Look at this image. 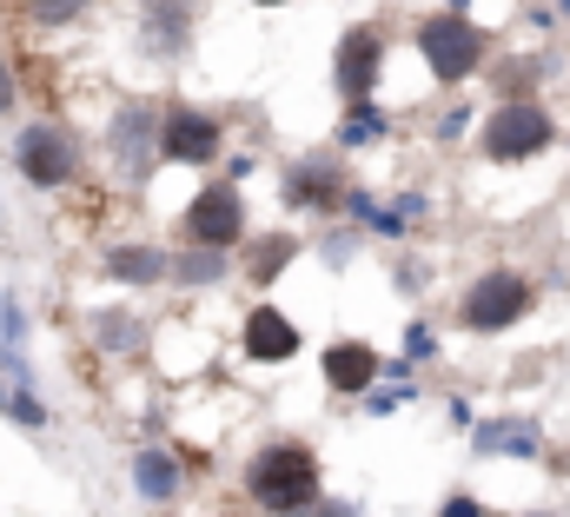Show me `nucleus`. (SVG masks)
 <instances>
[{
    "label": "nucleus",
    "instance_id": "obj_1",
    "mask_svg": "<svg viewBox=\"0 0 570 517\" xmlns=\"http://www.w3.org/2000/svg\"><path fill=\"white\" fill-rule=\"evenodd\" d=\"M318 458L305 445H266L246 465V498L266 517H312L318 511Z\"/></svg>",
    "mask_w": 570,
    "mask_h": 517
},
{
    "label": "nucleus",
    "instance_id": "obj_2",
    "mask_svg": "<svg viewBox=\"0 0 570 517\" xmlns=\"http://www.w3.org/2000/svg\"><path fill=\"white\" fill-rule=\"evenodd\" d=\"M419 53H425V67L444 80V87H458V80H471V74L484 67L491 33H484L478 20H464L458 7H438L425 27H419Z\"/></svg>",
    "mask_w": 570,
    "mask_h": 517
},
{
    "label": "nucleus",
    "instance_id": "obj_3",
    "mask_svg": "<svg viewBox=\"0 0 570 517\" xmlns=\"http://www.w3.org/2000/svg\"><path fill=\"white\" fill-rule=\"evenodd\" d=\"M524 312H531V279L511 272V265L478 272V279L464 285V299H458V325H464V332H504V325H518Z\"/></svg>",
    "mask_w": 570,
    "mask_h": 517
},
{
    "label": "nucleus",
    "instance_id": "obj_4",
    "mask_svg": "<svg viewBox=\"0 0 570 517\" xmlns=\"http://www.w3.org/2000/svg\"><path fill=\"white\" fill-rule=\"evenodd\" d=\"M13 166H20V179H27V186L60 193V186L80 173V139H73L67 127H53V120L20 127V139H13Z\"/></svg>",
    "mask_w": 570,
    "mask_h": 517
},
{
    "label": "nucleus",
    "instance_id": "obj_5",
    "mask_svg": "<svg viewBox=\"0 0 570 517\" xmlns=\"http://www.w3.org/2000/svg\"><path fill=\"white\" fill-rule=\"evenodd\" d=\"M558 139V127H551V114L538 107V100H504L484 127H478V146H484V159H531V153H544Z\"/></svg>",
    "mask_w": 570,
    "mask_h": 517
},
{
    "label": "nucleus",
    "instance_id": "obj_6",
    "mask_svg": "<svg viewBox=\"0 0 570 517\" xmlns=\"http://www.w3.org/2000/svg\"><path fill=\"white\" fill-rule=\"evenodd\" d=\"M379 67H385V33H379V27H352V33H338V53H332V87H338L352 107H358V100H372Z\"/></svg>",
    "mask_w": 570,
    "mask_h": 517
},
{
    "label": "nucleus",
    "instance_id": "obj_7",
    "mask_svg": "<svg viewBox=\"0 0 570 517\" xmlns=\"http://www.w3.org/2000/svg\"><path fill=\"white\" fill-rule=\"evenodd\" d=\"M179 233H186L193 246H239V233H246V199H239L233 186H206V193L179 213Z\"/></svg>",
    "mask_w": 570,
    "mask_h": 517
},
{
    "label": "nucleus",
    "instance_id": "obj_8",
    "mask_svg": "<svg viewBox=\"0 0 570 517\" xmlns=\"http://www.w3.org/2000/svg\"><path fill=\"white\" fill-rule=\"evenodd\" d=\"M345 193H352V186H345V173H338L332 153H305V159H292V166H285V186H279V199L285 206H298V213H338Z\"/></svg>",
    "mask_w": 570,
    "mask_h": 517
},
{
    "label": "nucleus",
    "instance_id": "obj_9",
    "mask_svg": "<svg viewBox=\"0 0 570 517\" xmlns=\"http://www.w3.org/2000/svg\"><path fill=\"white\" fill-rule=\"evenodd\" d=\"M159 127H166V114H153L146 100H127V107L114 114V133H107V139H114V159L127 166L134 186H146V166H153V159H166V153H159Z\"/></svg>",
    "mask_w": 570,
    "mask_h": 517
},
{
    "label": "nucleus",
    "instance_id": "obj_10",
    "mask_svg": "<svg viewBox=\"0 0 570 517\" xmlns=\"http://www.w3.org/2000/svg\"><path fill=\"white\" fill-rule=\"evenodd\" d=\"M159 153L179 159V166H213V159H219V120L199 114V107H166Z\"/></svg>",
    "mask_w": 570,
    "mask_h": 517
},
{
    "label": "nucleus",
    "instance_id": "obj_11",
    "mask_svg": "<svg viewBox=\"0 0 570 517\" xmlns=\"http://www.w3.org/2000/svg\"><path fill=\"white\" fill-rule=\"evenodd\" d=\"M471 451H478V458L538 465V458H544V425H538V418H484V425H471Z\"/></svg>",
    "mask_w": 570,
    "mask_h": 517
},
{
    "label": "nucleus",
    "instance_id": "obj_12",
    "mask_svg": "<svg viewBox=\"0 0 570 517\" xmlns=\"http://www.w3.org/2000/svg\"><path fill=\"white\" fill-rule=\"evenodd\" d=\"M239 352H246L253 365H285V359L298 352V325L285 319L279 305H253L246 325H239Z\"/></svg>",
    "mask_w": 570,
    "mask_h": 517
},
{
    "label": "nucleus",
    "instance_id": "obj_13",
    "mask_svg": "<svg viewBox=\"0 0 570 517\" xmlns=\"http://www.w3.org/2000/svg\"><path fill=\"white\" fill-rule=\"evenodd\" d=\"M372 379H379V352L365 339H338L325 352V386L332 391H372Z\"/></svg>",
    "mask_w": 570,
    "mask_h": 517
},
{
    "label": "nucleus",
    "instance_id": "obj_14",
    "mask_svg": "<svg viewBox=\"0 0 570 517\" xmlns=\"http://www.w3.org/2000/svg\"><path fill=\"white\" fill-rule=\"evenodd\" d=\"M134 491L146 505H173L179 498V458L173 451H134Z\"/></svg>",
    "mask_w": 570,
    "mask_h": 517
},
{
    "label": "nucleus",
    "instance_id": "obj_15",
    "mask_svg": "<svg viewBox=\"0 0 570 517\" xmlns=\"http://www.w3.org/2000/svg\"><path fill=\"white\" fill-rule=\"evenodd\" d=\"M173 272V258L159 246H114L107 253V279H127V285H159Z\"/></svg>",
    "mask_w": 570,
    "mask_h": 517
},
{
    "label": "nucleus",
    "instance_id": "obj_16",
    "mask_svg": "<svg viewBox=\"0 0 570 517\" xmlns=\"http://www.w3.org/2000/svg\"><path fill=\"white\" fill-rule=\"evenodd\" d=\"M20 345H27V319H20V299H13V292H0V372L27 386V352H20Z\"/></svg>",
    "mask_w": 570,
    "mask_h": 517
},
{
    "label": "nucleus",
    "instance_id": "obj_17",
    "mask_svg": "<svg viewBox=\"0 0 570 517\" xmlns=\"http://www.w3.org/2000/svg\"><path fill=\"white\" fill-rule=\"evenodd\" d=\"M226 272H233V246H186V253L173 258L179 285H219Z\"/></svg>",
    "mask_w": 570,
    "mask_h": 517
},
{
    "label": "nucleus",
    "instance_id": "obj_18",
    "mask_svg": "<svg viewBox=\"0 0 570 517\" xmlns=\"http://www.w3.org/2000/svg\"><path fill=\"white\" fill-rule=\"evenodd\" d=\"M94 339H100V352H114V359H140L146 352V325L127 319V312H94Z\"/></svg>",
    "mask_w": 570,
    "mask_h": 517
},
{
    "label": "nucleus",
    "instance_id": "obj_19",
    "mask_svg": "<svg viewBox=\"0 0 570 517\" xmlns=\"http://www.w3.org/2000/svg\"><path fill=\"white\" fill-rule=\"evenodd\" d=\"M379 139H392V114L372 107V100H358V107L338 120V146H379Z\"/></svg>",
    "mask_w": 570,
    "mask_h": 517
},
{
    "label": "nucleus",
    "instance_id": "obj_20",
    "mask_svg": "<svg viewBox=\"0 0 570 517\" xmlns=\"http://www.w3.org/2000/svg\"><path fill=\"white\" fill-rule=\"evenodd\" d=\"M292 253H298V240H285V233L259 240V253H246V279H253V285H273L279 265H292Z\"/></svg>",
    "mask_w": 570,
    "mask_h": 517
},
{
    "label": "nucleus",
    "instance_id": "obj_21",
    "mask_svg": "<svg viewBox=\"0 0 570 517\" xmlns=\"http://www.w3.org/2000/svg\"><path fill=\"white\" fill-rule=\"evenodd\" d=\"M146 53H186V13H140Z\"/></svg>",
    "mask_w": 570,
    "mask_h": 517
},
{
    "label": "nucleus",
    "instance_id": "obj_22",
    "mask_svg": "<svg viewBox=\"0 0 570 517\" xmlns=\"http://www.w3.org/2000/svg\"><path fill=\"white\" fill-rule=\"evenodd\" d=\"M94 0H27V20L33 27H67V20H80Z\"/></svg>",
    "mask_w": 570,
    "mask_h": 517
},
{
    "label": "nucleus",
    "instance_id": "obj_23",
    "mask_svg": "<svg viewBox=\"0 0 570 517\" xmlns=\"http://www.w3.org/2000/svg\"><path fill=\"white\" fill-rule=\"evenodd\" d=\"M405 398H412V379H399V386H379V391H365V411H372V418H392V411H399Z\"/></svg>",
    "mask_w": 570,
    "mask_h": 517
},
{
    "label": "nucleus",
    "instance_id": "obj_24",
    "mask_svg": "<svg viewBox=\"0 0 570 517\" xmlns=\"http://www.w3.org/2000/svg\"><path fill=\"white\" fill-rule=\"evenodd\" d=\"M438 517H484V505H478L471 491H451V498L438 505Z\"/></svg>",
    "mask_w": 570,
    "mask_h": 517
},
{
    "label": "nucleus",
    "instance_id": "obj_25",
    "mask_svg": "<svg viewBox=\"0 0 570 517\" xmlns=\"http://www.w3.org/2000/svg\"><path fill=\"white\" fill-rule=\"evenodd\" d=\"M431 352H438L431 325H412V332H405V359H431Z\"/></svg>",
    "mask_w": 570,
    "mask_h": 517
},
{
    "label": "nucleus",
    "instance_id": "obj_26",
    "mask_svg": "<svg viewBox=\"0 0 570 517\" xmlns=\"http://www.w3.org/2000/svg\"><path fill=\"white\" fill-rule=\"evenodd\" d=\"M471 127V114H464V107H451V114H444V120H438V139H458V133Z\"/></svg>",
    "mask_w": 570,
    "mask_h": 517
},
{
    "label": "nucleus",
    "instance_id": "obj_27",
    "mask_svg": "<svg viewBox=\"0 0 570 517\" xmlns=\"http://www.w3.org/2000/svg\"><path fill=\"white\" fill-rule=\"evenodd\" d=\"M13 100H20V94H13V67H7V60H0V120H7V114H13Z\"/></svg>",
    "mask_w": 570,
    "mask_h": 517
},
{
    "label": "nucleus",
    "instance_id": "obj_28",
    "mask_svg": "<svg viewBox=\"0 0 570 517\" xmlns=\"http://www.w3.org/2000/svg\"><path fill=\"white\" fill-rule=\"evenodd\" d=\"M399 213H405V220H425L431 199H425V193H399Z\"/></svg>",
    "mask_w": 570,
    "mask_h": 517
},
{
    "label": "nucleus",
    "instance_id": "obj_29",
    "mask_svg": "<svg viewBox=\"0 0 570 517\" xmlns=\"http://www.w3.org/2000/svg\"><path fill=\"white\" fill-rule=\"evenodd\" d=\"M352 258V233H338V240H325V265H345Z\"/></svg>",
    "mask_w": 570,
    "mask_h": 517
},
{
    "label": "nucleus",
    "instance_id": "obj_30",
    "mask_svg": "<svg viewBox=\"0 0 570 517\" xmlns=\"http://www.w3.org/2000/svg\"><path fill=\"white\" fill-rule=\"evenodd\" d=\"M312 517H358V505H345V498H318V511Z\"/></svg>",
    "mask_w": 570,
    "mask_h": 517
},
{
    "label": "nucleus",
    "instance_id": "obj_31",
    "mask_svg": "<svg viewBox=\"0 0 570 517\" xmlns=\"http://www.w3.org/2000/svg\"><path fill=\"white\" fill-rule=\"evenodd\" d=\"M140 13H193V0H140Z\"/></svg>",
    "mask_w": 570,
    "mask_h": 517
},
{
    "label": "nucleus",
    "instance_id": "obj_32",
    "mask_svg": "<svg viewBox=\"0 0 570 517\" xmlns=\"http://www.w3.org/2000/svg\"><path fill=\"white\" fill-rule=\"evenodd\" d=\"M0 411H13V391H0Z\"/></svg>",
    "mask_w": 570,
    "mask_h": 517
},
{
    "label": "nucleus",
    "instance_id": "obj_33",
    "mask_svg": "<svg viewBox=\"0 0 570 517\" xmlns=\"http://www.w3.org/2000/svg\"><path fill=\"white\" fill-rule=\"evenodd\" d=\"M253 7H285V0H253Z\"/></svg>",
    "mask_w": 570,
    "mask_h": 517
},
{
    "label": "nucleus",
    "instance_id": "obj_34",
    "mask_svg": "<svg viewBox=\"0 0 570 517\" xmlns=\"http://www.w3.org/2000/svg\"><path fill=\"white\" fill-rule=\"evenodd\" d=\"M558 13H564V20H570V0H558Z\"/></svg>",
    "mask_w": 570,
    "mask_h": 517
}]
</instances>
